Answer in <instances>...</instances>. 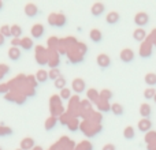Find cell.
<instances>
[{"mask_svg": "<svg viewBox=\"0 0 156 150\" xmlns=\"http://www.w3.org/2000/svg\"><path fill=\"white\" fill-rule=\"evenodd\" d=\"M48 22H49L51 26L60 27V26H65L66 18H65V15H62V14H51L49 18H48Z\"/></svg>", "mask_w": 156, "mask_h": 150, "instance_id": "6da1fadb", "label": "cell"}, {"mask_svg": "<svg viewBox=\"0 0 156 150\" xmlns=\"http://www.w3.org/2000/svg\"><path fill=\"white\" fill-rule=\"evenodd\" d=\"M134 23L137 25L140 29H144L147 25L149 23V15L147 12H138L134 16Z\"/></svg>", "mask_w": 156, "mask_h": 150, "instance_id": "7a4b0ae2", "label": "cell"}, {"mask_svg": "<svg viewBox=\"0 0 156 150\" xmlns=\"http://www.w3.org/2000/svg\"><path fill=\"white\" fill-rule=\"evenodd\" d=\"M97 66H99L100 68H103V70H105V68H108L111 66V59L108 55L105 53H101L97 56Z\"/></svg>", "mask_w": 156, "mask_h": 150, "instance_id": "3957f363", "label": "cell"}, {"mask_svg": "<svg viewBox=\"0 0 156 150\" xmlns=\"http://www.w3.org/2000/svg\"><path fill=\"white\" fill-rule=\"evenodd\" d=\"M119 57H121V60L123 63H132L133 60H134V52H133L132 49L126 48V49H123V51L121 52Z\"/></svg>", "mask_w": 156, "mask_h": 150, "instance_id": "277c9868", "label": "cell"}, {"mask_svg": "<svg viewBox=\"0 0 156 150\" xmlns=\"http://www.w3.org/2000/svg\"><path fill=\"white\" fill-rule=\"evenodd\" d=\"M25 14H26L29 18H34L36 15H38V14H40V10H38V7L36 4L29 3V4L25 5Z\"/></svg>", "mask_w": 156, "mask_h": 150, "instance_id": "5b68a950", "label": "cell"}, {"mask_svg": "<svg viewBox=\"0 0 156 150\" xmlns=\"http://www.w3.org/2000/svg\"><path fill=\"white\" fill-rule=\"evenodd\" d=\"M140 56L143 57V59H148V57L152 56V44L151 43H145L141 45Z\"/></svg>", "mask_w": 156, "mask_h": 150, "instance_id": "8992f818", "label": "cell"}, {"mask_svg": "<svg viewBox=\"0 0 156 150\" xmlns=\"http://www.w3.org/2000/svg\"><path fill=\"white\" fill-rule=\"evenodd\" d=\"M44 32H45V29H44V26H43L41 23H36V25H33L32 30H30V33H32V36H33L34 38H40V37H43Z\"/></svg>", "mask_w": 156, "mask_h": 150, "instance_id": "52a82bcc", "label": "cell"}, {"mask_svg": "<svg viewBox=\"0 0 156 150\" xmlns=\"http://www.w3.org/2000/svg\"><path fill=\"white\" fill-rule=\"evenodd\" d=\"M90 11H92V15L93 16H100L105 11V5L103 4V3H94V4L92 5Z\"/></svg>", "mask_w": 156, "mask_h": 150, "instance_id": "ba28073f", "label": "cell"}, {"mask_svg": "<svg viewBox=\"0 0 156 150\" xmlns=\"http://www.w3.org/2000/svg\"><path fill=\"white\" fill-rule=\"evenodd\" d=\"M151 128H152V123L149 119H141V120L138 121V130H140L141 132H148Z\"/></svg>", "mask_w": 156, "mask_h": 150, "instance_id": "9c48e42d", "label": "cell"}, {"mask_svg": "<svg viewBox=\"0 0 156 150\" xmlns=\"http://www.w3.org/2000/svg\"><path fill=\"white\" fill-rule=\"evenodd\" d=\"M22 56L21 51H19V48H16V46H11L10 49H8V57H10L12 62H16V60H19Z\"/></svg>", "mask_w": 156, "mask_h": 150, "instance_id": "30bf717a", "label": "cell"}, {"mask_svg": "<svg viewBox=\"0 0 156 150\" xmlns=\"http://www.w3.org/2000/svg\"><path fill=\"white\" fill-rule=\"evenodd\" d=\"M133 38H134L136 41H138V43H143V41H145L147 38V32L144 29H136L134 32H133Z\"/></svg>", "mask_w": 156, "mask_h": 150, "instance_id": "8fae6325", "label": "cell"}, {"mask_svg": "<svg viewBox=\"0 0 156 150\" xmlns=\"http://www.w3.org/2000/svg\"><path fill=\"white\" fill-rule=\"evenodd\" d=\"M119 14L115 12V11H111L110 14H107V18H105V22L108 25H116L119 22Z\"/></svg>", "mask_w": 156, "mask_h": 150, "instance_id": "7c38bea8", "label": "cell"}, {"mask_svg": "<svg viewBox=\"0 0 156 150\" xmlns=\"http://www.w3.org/2000/svg\"><path fill=\"white\" fill-rule=\"evenodd\" d=\"M151 113H152V108L149 104H143L140 107V115L143 116V119H149Z\"/></svg>", "mask_w": 156, "mask_h": 150, "instance_id": "4fadbf2b", "label": "cell"}, {"mask_svg": "<svg viewBox=\"0 0 156 150\" xmlns=\"http://www.w3.org/2000/svg\"><path fill=\"white\" fill-rule=\"evenodd\" d=\"M73 89L77 93H82V91L85 90V82H83L81 78H77V79L73 80Z\"/></svg>", "mask_w": 156, "mask_h": 150, "instance_id": "5bb4252c", "label": "cell"}, {"mask_svg": "<svg viewBox=\"0 0 156 150\" xmlns=\"http://www.w3.org/2000/svg\"><path fill=\"white\" fill-rule=\"evenodd\" d=\"M89 37H90V40L93 43H100L103 40V34L99 29H92L90 33H89Z\"/></svg>", "mask_w": 156, "mask_h": 150, "instance_id": "9a60e30c", "label": "cell"}, {"mask_svg": "<svg viewBox=\"0 0 156 150\" xmlns=\"http://www.w3.org/2000/svg\"><path fill=\"white\" fill-rule=\"evenodd\" d=\"M33 148H34V139H33V138H25L21 142L22 150H32Z\"/></svg>", "mask_w": 156, "mask_h": 150, "instance_id": "2e32d148", "label": "cell"}, {"mask_svg": "<svg viewBox=\"0 0 156 150\" xmlns=\"http://www.w3.org/2000/svg\"><path fill=\"white\" fill-rule=\"evenodd\" d=\"M144 80H145V83L149 86V87H155L156 86V74H154V73L147 74L145 78H144Z\"/></svg>", "mask_w": 156, "mask_h": 150, "instance_id": "e0dca14e", "label": "cell"}, {"mask_svg": "<svg viewBox=\"0 0 156 150\" xmlns=\"http://www.w3.org/2000/svg\"><path fill=\"white\" fill-rule=\"evenodd\" d=\"M111 112L116 116H122L125 113V108L121 104H112L111 105Z\"/></svg>", "mask_w": 156, "mask_h": 150, "instance_id": "ac0fdd59", "label": "cell"}, {"mask_svg": "<svg viewBox=\"0 0 156 150\" xmlns=\"http://www.w3.org/2000/svg\"><path fill=\"white\" fill-rule=\"evenodd\" d=\"M123 137H125V139H134V137H136L134 128H133L132 126L126 127V128L123 130Z\"/></svg>", "mask_w": 156, "mask_h": 150, "instance_id": "d6986e66", "label": "cell"}, {"mask_svg": "<svg viewBox=\"0 0 156 150\" xmlns=\"http://www.w3.org/2000/svg\"><path fill=\"white\" fill-rule=\"evenodd\" d=\"M36 79H37V82L44 83V82H47V79H49V75L45 70H40L37 73V75H36Z\"/></svg>", "mask_w": 156, "mask_h": 150, "instance_id": "ffe728a7", "label": "cell"}, {"mask_svg": "<svg viewBox=\"0 0 156 150\" xmlns=\"http://www.w3.org/2000/svg\"><path fill=\"white\" fill-rule=\"evenodd\" d=\"M11 36H12V38H21L22 27L18 26V25H12V26H11Z\"/></svg>", "mask_w": 156, "mask_h": 150, "instance_id": "44dd1931", "label": "cell"}, {"mask_svg": "<svg viewBox=\"0 0 156 150\" xmlns=\"http://www.w3.org/2000/svg\"><path fill=\"white\" fill-rule=\"evenodd\" d=\"M21 46L25 49V51H29V49H32V48H33V41H32V38H29V37L22 38Z\"/></svg>", "mask_w": 156, "mask_h": 150, "instance_id": "7402d4cb", "label": "cell"}, {"mask_svg": "<svg viewBox=\"0 0 156 150\" xmlns=\"http://www.w3.org/2000/svg\"><path fill=\"white\" fill-rule=\"evenodd\" d=\"M155 96H156L155 87H148V89H145V91H144V98L145 100H154Z\"/></svg>", "mask_w": 156, "mask_h": 150, "instance_id": "603a6c76", "label": "cell"}, {"mask_svg": "<svg viewBox=\"0 0 156 150\" xmlns=\"http://www.w3.org/2000/svg\"><path fill=\"white\" fill-rule=\"evenodd\" d=\"M88 98L90 100V101L96 102V101H99V100H100V94L97 93L94 89H89V90H88Z\"/></svg>", "mask_w": 156, "mask_h": 150, "instance_id": "cb8c5ba5", "label": "cell"}, {"mask_svg": "<svg viewBox=\"0 0 156 150\" xmlns=\"http://www.w3.org/2000/svg\"><path fill=\"white\" fill-rule=\"evenodd\" d=\"M0 33H2L5 38H7V37H12V36H11V27L8 26V25H3V26L0 27Z\"/></svg>", "mask_w": 156, "mask_h": 150, "instance_id": "d4e9b609", "label": "cell"}, {"mask_svg": "<svg viewBox=\"0 0 156 150\" xmlns=\"http://www.w3.org/2000/svg\"><path fill=\"white\" fill-rule=\"evenodd\" d=\"M66 86V79L63 77H59L56 80H55V87L56 89H60V90H63Z\"/></svg>", "mask_w": 156, "mask_h": 150, "instance_id": "484cf974", "label": "cell"}, {"mask_svg": "<svg viewBox=\"0 0 156 150\" xmlns=\"http://www.w3.org/2000/svg\"><path fill=\"white\" fill-rule=\"evenodd\" d=\"M55 124H56V118H49L48 120H47V123H45V130L47 131H49L51 128H54L55 127Z\"/></svg>", "mask_w": 156, "mask_h": 150, "instance_id": "4316f807", "label": "cell"}, {"mask_svg": "<svg viewBox=\"0 0 156 150\" xmlns=\"http://www.w3.org/2000/svg\"><path fill=\"white\" fill-rule=\"evenodd\" d=\"M48 75H49V79H54V80H56L59 77H62L58 68H52V70L48 73Z\"/></svg>", "mask_w": 156, "mask_h": 150, "instance_id": "83f0119b", "label": "cell"}, {"mask_svg": "<svg viewBox=\"0 0 156 150\" xmlns=\"http://www.w3.org/2000/svg\"><path fill=\"white\" fill-rule=\"evenodd\" d=\"M111 97H112V93L110 90H103L100 94V100H104V101H108Z\"/></svg>", "mask_w": 156, "mask_h": 150, "instance_id": "f1b7e54d", "label": "cell"}, {"mask_svg": "<svg viewBox=\"0 0 156 150\" xmlns=\"http://www.w3.org/2000/svg\"><path fill=\"white\" fill-rule=\"evenodd\" d=\"M70 90H69V89H63L62 91H60V98H63V100H69L70 98Z\"/></svg>", "mask_w": 156, "mask_h": 150, "instance_id": "f546056e", "label": "cell"}, {"mask_svg": "<svg viewBox=\"0 0 156 150\" xmlns=\"http://www.w3.org/2000/svg\"><path fill=\"white\" fill-rule=\"evenodd\" d=\"M12 130L11 128H4V127L0 126V137H4V135H11Z\"/></svg>", "mask_w": 156, "mask_h": 150, "instance_id": "4dcf8cb0", "label": "cell"}, {"mask_svg": "<svg viewBox=\"0 0 156 150\" xmlns=\"http://www.w3.org/2000/svg\"><path fill=\"white\" fill-rule=\"evenodd\" d=\"M97 107H99L100 111H108V109H111V107L108 105V101H104V104H100V102H97Z\"/></svg>", "mask_w": 156, "mask_h": 150, "instance_id": "1f68e13d", "label": "cell"}, {"mask_svg": "<svg viewBox=\"0 0 156 150\" xmlns=\"http://www.w3.org/2000/svg\"><path fill=\"white\" fill-rule=\"evenodd\" d=\"M7 73H8V67H7V66L0 64V79H2V78L4 77Z\"/></svg>", "mask_w": 156, "mask_h": 150, "instance_id": "d6a6232c", "label": "cell"}, {"mask_svg": "<svg viewBox=\"0 0 156 150\" xmlns=\"http://www.w3.org/2000/svg\"><path fill=\"white\" fill-rule=\"evenodd\" d=\"M21 43H22V38H12V41H11L12 46H16V48H18V45H21Z\"/></svg>", "mask_w": 156, "mask_h": 150, "instance_id": "836d02e7", "label": "cell"}, {"mask_svg": "<svg viewBox=\"0 0 156 150\" xmlns=\"http://www.w3.org/2000/svg\"><path fill=\"white\" fill-rule=\"evenodd\" d=\"M103 150H116L115 146L112 145V143H108V145H105L104 148H103Z\"/></svg>", "mask_w": 156, "mask_h": 150, "instance_id": "e575fe53", "label": "cell"}, {"mask_svg": "<svg viewBox=\"0 0 156 150\" xmlns=\"http://www.w3.org/2000/svg\"><path fill=\"white\" fill-rule=\"evenodd\" d=\"M4 43H5V37L2 34V33H0V46L4 45Z\"/></svg>", "mask_w": 156, "mask_h": 150, "instance_id": "d590c367", "label": "cell"}, {"mask_svg": "<svg viewBox=\"0 0 156 150\" xmlns=\"http://www.w3.org/2000/svg\"><path fill=\"white\" fill-rule=\"evenodd\" d=\"M3 5H4V3H3L2 0H0V10H2V8H3Z\"/></svg>", "mask_w": 156, "mask_h": 150, "instance_id": "8d00e7d4", "label": "cell"}, {"mask_svg": "<svg viewBox=\"0 0 156 150\" xmlns=\"http://www.w3.org/2000/svg\"><path fill=\"white\" fill-rule=\"evenodd\" d=\"M154 101H155V104H156V96H155V98H154Z\"/></svg>", "mask_w": 156, "mask_h": 150, "instance_id": "74e56055", "label": "cell"}, {"mask_svg": "<svg viewBox=\"0 0 156 150\" xmlns=\"http://www.w3.org/2000/svg\"><path fill=\"white\" fill-rule=\"evenodd\" d=\"M0 150H3V149H2V146H0Z\"/></svg>", "mask_w": 156, "mask_h": 150, "instance_id": "f35d334b", "label": "cell"}, {"mask_svg": "<svg viewBox=\"0 0 156 150\" xmlns=\"http://www.w3.org/2000/svg\"><path fill=\"white\" fill-rule=\"evenodd\" d=\"M16 150H22V149H16Z\"/></svg>", "mask_w": 156, "mask_h": 150, "instance_id": "ab89813d", "label": "cell"}]
</instances>
